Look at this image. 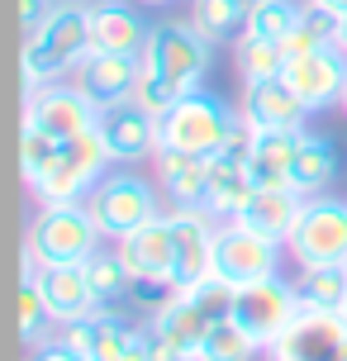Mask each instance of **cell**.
<instances>
[{
  "instance_id": "83f0119b",
  "label": "cell",
  "mask_w": 347,
  "mask_h": 361,
  "mask_svg": "<svg viewBox=\"0 0 347 361\" xmlns=\"http://www.w3.org/2000/svg\"><path fill=\"white\" fill-rule=\"evenodd\" d=\"M86 281H91V290H95V305L100 309H124L128 305V290H133V276H128V267H124V257L114 252H100L95 257H86Z\"/></svg>"
},
{
  "instance_id": "8fae6325",
  "label": "cell",
  "mask_w": 347,
  "mask_h": 361,
  "mask_svg": "<svg viewBox=\"0 0 347 361\" xmlns=\"http://www.w3.org/2000/svg\"><path fill=\"white\" fill-rule=\"evenodd\" d=\"M272 361H347V314L300 309V319L272 343Z\"/></svg>"
},
{
  "instance_id": "e575fe53",
  "label": "cell",
  "mask_w": 347,
  "mask_h": 361,
  "mask_svg": "<svg viewBox=\"0 0 347 361\" xmlns=\"http://www.w3.org/2000/svg\"><path fill=\"white\" fill-rule=\"evenodd\" d=\"M43 324H48V305H43L34 267H24V281H19V338L24 343H38L43 338Z\"/></svg>"
},
{
  "instance_id": "52a82bcc",
  "label": "cell",
  "mask_w": 347,
  "mask_h": 361,
  "mask_svg": "<svg viewBox=\"0 0 347 361\" xmlns=\"http://www.w3.org/2000/svg\"><path fill=\"white\" fill-rule=\"evenodd\" d=\"M300 290L295 281H286L281 271L267 276V281H252V286H243L233 295V324L252 338L262 352H272V343L286 333V328L300 319Z\"/></svg>"
},
{
  "instance_id": "e0dca14e",
  "label": "cell",
  "mask_w": 347,
  "mask_h": 361,
  "mask_svg": "<svg viewBox=\"0 0 347 361\" xmlns=\"http://www.w3.org/2000/svg\"><path fill=\"white\" fill-rule=\"evenodd\" d=\"M34 267V262H24ZM38 290H43V305H48V319L53 324H76V319H91L100 314L95 305V290L86 281V262H62V267H34Z\"/></svg>"
},
{
  "instance_id": "5bb4252c",
  "label": "cell",
  "mask_w": 347,
  "mask_h": 361,
  "mask_svg": "<svg viewBox=\"0 0 347 361\" xmlns=\"http://www.w3.org/2000/svg\"><path fill=\"white\" fill-rule=\"evenodd\" d=\"M286 81L291 90L305 100L310 114L329 105H343V90H347V53L343 48H319V53H305V57H291L286 62Z\"/></svg>"
},
{
  "instance_id": "f546056e",
  "label": "cell",
  "mask_w": 347,
  "mask_h": 361,
  "mask_svg": "<svg viewBox=\"0 0 347 361\" xmlns=\"http://www.w3.org/2000/svg\"><path fill=\"white\" fill-rule=\"evenodd\" d=\"M190 24H195L209 43H229V38L243 34L248 10H243L238 0H190Z\"/></svg>"
},
{
  "instance_id": "7a4b0ae2",
  "label": "cell",
  "mask_w": 347,
  "mask_h": 361,
  "mask_svg": "<svg viewBox=\"0 0 347 361\" xmlns=\"http://www.w3.org/2000/svg\"><path fill=\"white\" fill-rule=\"evenodd\" d=\"M100 224L91 219L86 200H57V204H38V219L29 224L24 238V262L34 267H62V262H86L100 252Z\"/></svg>"
},
{
  "instance_id": "30bf717a",
  "label": "cell",
  "mask_w": 347,
  "mask_h": 361,
  "mask_svg": "<svg viewBox=\"0 0 347 361\" xmlns=\"http://www.w3.org/2000/svg\"><path fill=\"white\" fill-rule=\"evenodd\" d=\"M24 124H34L48 138L67 143V138H81V133H91L100 124V109L72 81H48L38 90H24Z\"/></svg>"
},
{
  "instance_id": "b9f144b4",
  "label": "cell",
  "mask_w": 347,
  "mask_h": 361,
  "mask_svg": "<svg viewBox=\"0 0 347 361\" xmlns=\"http://www.w3.org/2000/svg\"><path fill=\"white\" fill-rule=\"evenodd\" d=\"M238 5H243V10H257V5H262V0H238Z\"/></svg>"
},
{
  "instance_id": "d6986e66",
  "label": "cell",
  "mask_w": 347,
  "mask_h": 361,
  "mask_svg": "<svg viewBox=\"0 0 347 361\" xmlns=\"http://www.w3.org/2000/svg\"><path fill=\"white\" fill-rule=\"evenodd\" d=\"M147 38H152V24L133 5H124V0H95L91 5V48L95 53L143 57Z\"/></svg>"
},
{
  "instance_id": "277c9868",
  "label": "cell",
  "mask_w": 347,
  "mask_h": 361,
  "mask_svg": "<svg viewBox=\"0 0 347 361\" xmlns=\"http://www.w3.org/2000/svg\"><path fill=\"white\" fill-rule=\"evenodd\" d=\"M110 147L100 138V128L91 133H81V138H67V143L57 147L53 166L43 171V176L29 185L38 195V204H57V200H86L100 185V176L110 171Z\"/></svg>"
},
{
  "instance_id": "8992f818",
  "label": "cell",
  "mask_w": 347,
  "mask_h": 361,
  "mask_svg": "<svg viewBox=\"0 0 347 361\" xmlns=\"http://www.w3.org/2000/svg\"><path fill=\"white\" fill-rule=\"evenodd\" d=\"M286 252L295 267H333L347 262V200L338 195H310L295 219Z\"/></svg>"
},
{
  "instance_id": "9c48e42d",
  "label": "cell",
  "mask_w": 347,
  "mask_h": 361,
  "mask_svg": "<svg viewBox=\"0 0 347 361\" xmlns=\"http://www.w3.org/2000/svg\"><path fill=\"white\" fill-rule=\"evenodd\" d=\"M276 267H281V243L252 233V228H243L238 219L219 224L209 276H219V281H229L233 290H243V286H252V281L276 276Z\"/></svg>"
},
{
  "instance_id": "d6a6232c",
  "label": "cell",
  "mask_w": 347,
  "mask_h": 361,
  "mask_svg": "<svg viewBox=\"0 0 347 361\" xmlns=\"http://www.w3.org/2000/svg\"><path fill=\"white\" fill-rule=\"evenodd\" d=\"M185 95H190V90H185L181 81H171V76H162V72H147V67H143V76H138V90H133V100H138L147 114H157V119H162L171 105H181Z\"/></svg>"
},
{
  "instance_id": "d590c367",
  "label": "cell",
  "mask_w": 347,
  "mask_h": 361,
  "mask_svg": "<svg viewBox=\"0 0 347 361\" xmlns=\"http://www.w3.org/2000/svg\"><path fill=\"white\" fill-rule=\"evenodd\" d=\"M57 343L72 347L76 357L91 361V319H76V324H62V333H57Z\"/></svg>"
},
{
  "instance_id": "836d02e7",
  "label": "cell",
  "mask_w": 347,
  "mask_h": 361,
  "mask_svg": "<svg viewBox=\"0 0 347 361\" xmlns=\"http://www.w3.org/2000/svg\"><path fill=\"white\" fill-rule=\"evenodd\" d=\"M57 138H48L43 128H34V124H24V133H19V171H24V180L34 185L48 166H53V157H57Z\"/></svg>"
},
{
  "instance_id": "d4e9b609",
  "label": "cell",
  "mask_w": 347,
  "mask_h": 361,
  "mask_svg": "<svg viewBox=\"0 0 347 361\" xmlns=\"http://www.w3.org/2000/svg\"><path fill=\"white\" fill-rule=\"evenodd\" d=\"M152 328H157V333H166L171 343H181L185 352L195 357V347L205 343V333L214 328V319L195 305V295H190V290H171V300L152 314Z\"/></svg>"
},
{
  "instance_id": "6da1fadb",
  "label": "cell",
  "mask_w": 347,
  "mask_h": 361,
  "mask_svg": "<svg viewBox=\"0 0 347 361\" xmlns=\"http://www.w3.org/2000/svg\"><path fill=\"white\" fill-rule=\"evenodd\" d=\"M91 53V5L57 0L34 34H24V90L62 81Z\"/></svg>"
},
{
  "instance_id": "7bdbcfd3",
  "label": "cell",
  "mask_w": 347,
  "mask_h": 361,
  "mask_svg": "<svg viewBox=\"0 0 347 361\" xmlns=\"http://www.w3.org/2000/svg\"><path fill=\"white\" fill-rule=\"evenodd\" d=\"M143 5H171V0H143Z\"/></svg>"
},
{
  "instance_id": "4fadbf2b",
  "label": "cell",
  "mask_w": 347,
  "mask_h": 361,
  "mask_svg": "<svg viewBox=\"0 0 347 361\" xmlns=\"http://www.w3.org/2000/svg\"><path fill=\"white\" fill-rule=\"evenodd\" d=\"M100 138L110 147L114 162H143V157H157V147H162V119L157 114H147L138 100H124V105H110L100 109Z\"/></svg>"
},
{
  "instance_id": "5b68a950",
  "label": "cell",
  "mask_w": 347,
  "mask_h": 361,
  "mask_svg": "<svg viewBox=\"0 0 347 361\" xmlns=\"http://www.w3.org/2000/svg\"><path fill=\"white\" fill-rule=\"evenodd\" d=\"M233 124H238V109H229L209 90H190L181 105H171L162 114V147H176L190 157H214Z\"/></svg>"
},
{
  "instance_id": "ee69618b",
  "label": "cell",
  "mask_w": 347,
  "mask_h": 361,
  "mask_svg": "<svg viewBox=\"0 0 347 361\" xmlns=\"http://www.w3.org/2000/svg\"><path fill=\"white\" fill-rule=\"evenodd\" d=\"M343 114H347V90H343Z\"/></svg>"
},
{
  "instance_id": "603a6c76",
  "label": "cell",
  "mask_w": 347,
  "mask_h": 361,
  "mask_svg": "<svg viewBox=\"0 0 347 361\" xmlns=\"http://www.w3.org/2000/svg\"><path fill=\"white\" fill-rule=\"evenodd\" d=\"M252 176H248V162H238V157H229V152H214L209 157V190H205V209L219 219V224H229V219L243 214V204L252 200Z\"/></svg>"
},
{
  "instance_id": "484cf974",
  "label": "cell",
  "mask_w": 347,
  "mask_h": 361,
  "mask_svg": "<svg viewBox=\"0 0 347 361\" xmlns=\"http://www.w3.org/2000/svg\"><path fill=\"white\" fill-rule=\"evenodd\" d=\"M338 29H343V15L329 10V5H319V0H305V10H300V24H295V34L281 43L286 57H305V53H319V48H338Z\"/></svg>"
},
{
  "instance_id": "f1b7e54d",
  "label": "cell",
  "mask_w": 347,
  "mask_h": 361,
  "mask_svg": "<svg viewBox=\"0 0 347 361\" xmlns=\"http://www.w3.org/2000/svg\"><path fill=\"white\" fill-rule=\"evenodd\" d=\"M286 48L272 43V38H252V34H238L233 38V67L243 81H267V76L286 72Z\"/></svg>"
},
{
  "instance_id": "ab89813d",
  "label": "cell",
  "mask_w": 347,
  "mask_h": 361,
  "mask_svg": "<svg viewBox=\"0 0 347 361\" xmlns=\"http://www.w3.org/2000/svg\"><path fill=\"white\" fill-rule=\"evenodd\" d=\"M319 5H329V10H338V15H347V0H319Z\"/></svg>"
},
{
  "instance_id": "ba28073f",
  "label": "cell",
  "mask_w": 347,
  "mask_h": 361,
  "mask_svg": "<svg viewBox=\"0 0 347 361\" xmlns=\"http://www.w3.org/2000/svg\"><path fill=\"white\" fill-rule=\"evenodd\" d=\"M209 57H214V43L190 19H171V24L152 29V38H147V48H143V67L181 81L185 90H200L205 72H209Z\"/></svg>"
},
{
  "instance_id": "1f68e13d",
  "label": "cell",
  "mask_w": 347,
  "mask_h": 361,
  "mask_svg": "<svg viewBox=\"0 0 347 361\" xmlns=\"http://www.w3.org/2000/svg\"><path fill=\"white\" fill-rule=\"evenodd\" d=\"M262 347L233 324V319H219V324L205 333V343L195 347V361H252Z\"/></svg>"
},
{
  "instance_id": "f6af8a7d",
  "label": "cell",
  "mask_w": 347,
  "mask_h": 361,
  "mask_svg": "<svg viewBox=\"0 0 347 361\" xmlns=\"http://www.w3.org/2000/svg\"><path fill=\"white\" fill-rule=\"evenodd\" d=\"M76 5H95V0H76Z\"/></svg>"
},
{
  "instance_id": "bcb514c9",
  "label": "cell",
  "mask_w": 347,
  "mask_h": 361,
  "mask_svg": "<svg viewBox=\"0 0 347 361\" xmlns=\"http://www.w3.org/2000/svg\"><path fill=\"white\" fill-rule=\"evenodd\" d=\"M343 314H347V300H343Z\"/></svg>"
},
{
  "instance_id": "8d00e7d4",
  "label": "cell",
  "mask_w": 347,
  "mask_h": 361,
  "mask_svg": "<svg viewBox=\"0 0 347 361\" xmlns=\"http://www.w3.org/2000/svg\"><path fill=\"white\" fill-rule=\"evenodd\" d=\"M53 5H57V0H19V24H24V34H34L38 24L48 19Z\"/></svg>"
},
{
  "instance_id": "3957f363",
  "label": "cell",
  "mask_w": 347,
  "mask_h": 361,
  "mask_svg": "<svg viewBox=\"0 0 347 361\" xmlns=\"http://www.w3.org/2000/svg\"><path fill=\"white\" fill-rule=\"evenodd\" d=\"M86 209H91V219L100 224L105 243H119V238H128L133 228H143L147 219L162 214L157 185L143 180L138 171H105L100 185L86 195Z\"/></svg>"
},
{
  "instance_id": "74e56055",
  "label": "cell",
  "mask_w": 347,
  "mask_h": 361,
  "mask_svg": "<svg viewBox=\"0 0 347 361\" xmlns=\"http://www.w3.org/2000/svg\"><path fill=\"white\" fill-rule=\"evenodd\" d=\"M29 361H86V357H76L72 347H62V343H48V347H38Z\"/></svg>"
},
{
  "instance_id": "7dc6e473",
  "label": "cell",
  "mask_w": 347,
  "mask_h": 361,
  "mask_svg": "<svg viewBox=\"0 0 347 361\" xmlns=\"http://www.w3.org/2000/svg\"><path fill=\"white\" fill-rule=\"evenodd\" d=\"M190 361H195V357H190Z\"/></svg>"
},
{
  "instance_id": "cb8c5ba5",
  "label": "cell",
  "mask_w": 347,
  "mask_h": 361,
  "mask_svg": "<svg viewBox=\"0 0 347 361\" xmlns=\"http://www.w3.org/2000/svg\"><path fill=\"white\" fill-rule=\"evenodd\" d=\"M333 176H338V152H333L329 138L319 133H300L295 138V157H291V190L300 195H329Z\"/></svg>"
},
{
  "instance_id": "2e32d148",
  "label": "cell",
  "mask_w": 347,
  "mask_h": 361,
  "mask_svg": "<svg viewBox=\"0 0 347 361\" xmlns=\"http://www.w3.org/2000/svg\"><path fill=\"white\" fill-rule=\"evenodd\" d=\"M166 219H171V238H176V290H190L195 281L209 276L219 219L209 209H166Z\"/></svg>"
},
{
  "instance_id": "4316f807",
  "label": "cell",
  "mask_w": 347,
  "mask_h": 361,
  "mask_svg": "<svg viewBox=\"0 0 347 361\" xmlns=\"http://www.w3.org/2000/svg\"><path fill=\"white\" fill-rule=\"evenodd\" d=\"M295 290H300V305H305V309H329V314H343V300H347V262H333V267H300Z\"/></svg>"
},
{
  "instance_id": "9a60e30c",
  "label": "cell",
  "mask_w": 347,
  "mask_h": 361,
  "mask_svg": "<svg viewBox=\"0 0 347 361\" xmlns=\"http://www.w3.org/2000/svg\"><path fill=\"white\" fill-rule=\"evenodd\" d=\"M114 252L124 257L133 281H157V286H176V238H171V219L157 214L143 228L114 243Z\"/></svg>"
},
{
  "instance_id": "44dd1931",
  "label": "cell",
  "mask_w": 347,
  "mask_h": 361,
  "mask_svg": "<svg viewBox=\"0 0 347 361\" xmlns=\"http://www.w3.org/2000/svg\"><path fill=\"white\" fill-rule=\"evenodd\" d=\"M305 128H252V152H248V176L257 190H281L291 185V157H295V138Z\"/></svg>"
},
{
  "instance_id": "f35d334b",
  "label": "cell",
  "mask_w": 347,
  "mask_h": 361,
  "mask_svg": "<svg viewBox=\"0 0 347 361\" xmlns=\"http://www.w3.org/2000/svg\"><path fill=\"white\" fill-rule=\"evenodd\" d=\"M124 361H152V347H147V333H143V328L133 333V343H128Z\"/></svg>"
},
{
  "instance_id": "ffe728a7",
  "label": "cell",
  "mask_w": 347,
  "mask_h": 361,
  "mask_svg": "<svg viewBox=\"0 0 347 361\" xmlns=\"http://www.w3.org/2000/svg\"><path fill=\"white\" fill-rule=\"evenodd\" d=\"M152 180H157V190L171 200V209H205L209 157H190V152H176V147H157Z\"/></svg>"
},
{
  "instance_id": "60d3db41",
  "label": "cell",
  "mask_w": 347,
  "mask_h": 361,
  "mask_svg": "<svg viewBox=\"0 0 347 361\" xmlns=\"http://www.w3.org/2000/svg\"><path fill=\"white\" fill-rule=\"evenodd\" d=\"M338 48L347 53V15H343V29H338Z\"/></svg>"
},
{
  "instance_id": "ac0fdd59",
  "label": "cell",
  "mask_w": 347,
  "mask_h": 361,
  "mask_svg": "<svg viewBox=\"0 0 347 361\" xmlns=\"http://www.w3.org/2000/svg\"><path fill=\"white\" fill-rule=\"evenodd\" d=\"M238 114L262 133V128H305V100L291 90L286 76H267V81H243V100Z\"/></svg>"
},
{
  "instance_id": "7402d4cb",
  "label": "cell",
  "mask_w": 347,
  "mask_h": 361,
  "mask_svg": "<svg viewBox=\"0 0 347 361\" xmlns=\"http://www.w3.org/2000/svg\"><path fill=\"white\" fill-rule=\"evenodd\" d=\"M300 209H305V195H300V190H291V185H281V190H252V200L243 204L238 224L286 247V238H291Z\"/></svg>"
},
{
  "instance_id": "4dcf8cb0",
  "label": "cell",
  "mask_w": 347,
  "mask_h": 361,
  "mask_svg": "<svg viewBox=\"0 0 347 361\" xmlns=\"http://www.w3.org/2000/svg\"><path fill=\"white\" fill-rule=\"evenodd\" d=\"M300 10H305V0H262L257 10H248L243 34L272 38V43H286V38L295 34V24H300Z\"/></svg>"
},
{
  "instance_id": "7c38bea8",
  "label": "cell",
  "mask_w": 347,
  "mask_h": 361,
  "mask_svg": "<svg viewBox=\"0 0 347 361\" xmlns=\"http://www.w3.org/2000/svg\"><path fill=\"white\" fill-rule=\"evenodd\" d=\"M138 76H143V57H128V53H86L81 67H76L67 81H72L95 109H110V105H124L133 100L138 90Z\"/></svg>"
}]
</instances>
